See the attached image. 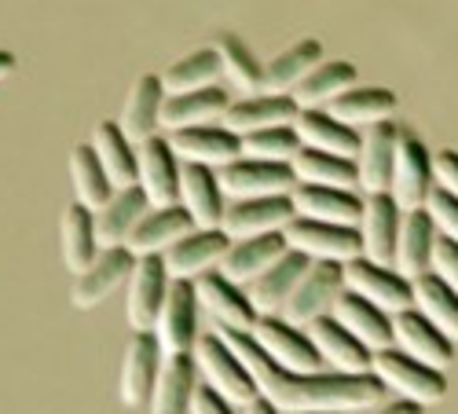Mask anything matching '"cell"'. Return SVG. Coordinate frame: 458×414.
Returning a JSON list of instances; mask_svg holds the SVG:
<instances>
[{"instance_id":"obj_13","label":"cell","mask_w":458,"mask_h":414,"mask_svg":"<svg viewBox=\"0 0 458 414\" xmlns=\"http://www.w3.org/2000/svg\"><path fill=\"white\" fill-rule=\"evenodd\" d=\"M173 290V279L162 260H136V272L125 290V323L129 334H150L165 308V297Z\"/></svg>"},{"instance_id":"obj_23","label":"cell","mask_w":458,"mask_h":414,"mask_svg":"<svg viewBox=\"0 0 458 414\" xmlns=\"http://www.w3.org/2000/svg\"><path fill=\"white\" fill-rule=\"evenodd\" d=\"M403 213L389 195H370L363 199V220H360V242H363V260L377 268H393L396 260V239H400Z\"/></svg>"},{"instance_id":"obj_45","label":"cell","mask_w":458,"mask_h":414,"mask_svg":"<svg viewBox=\"0 0 458 414\" xmlns=\"http://www.w3.org/2000/svg\"><path fill=\"white\" fill-rule=\"evenodd\" d=\"M213 52H216V59H220V78L232 85L235 92H246V96H257V92H260L264 66H260L257 55L246 48L242 37L220 33L216 45H213Z\"/></svg>"},{"instance_id":"obj_21","label":"cell","mask_w":458,"mask_h":414,"mask_svg":"<svg viewBox=\"0 0 458 414\" xmlns=\"http://www.w3.org/2000/svg\"><path fill=\"white\" fill-rule=\"evenodd\" d=\"M393 349H400L403 356L418 359L422 367H429L437 374H447L451 363H454V345L414 308L393 316Z\"/></svg>"},{"instance_id":"obj_43","label":"cell","mask_w":458,"mask_h":414,"mask_svg":"<svg viewBox=\"0 0 458 414\" xmlns=\"http://www.w3.org/2000/svg\"><path fill=\"white\" fill-rule=\"evenodd\" d=\"M411 286H414V312L429 319L451 345H458V293L447 290L433 272L414 279Z\"/></svg>"},{"instance_id":"obj_35","label":"cell","mask_w":458,"mask_h":414,"mask_svg":"<svg viewBox=\"0 0 458 414\" xmlns=\"http://www.w3.org/2000/svg\"><path fill=\"white\" fill-rule=\"evenodd\" d=\"M227 106V92L206 89V92H191V96H165L162 106V136L187 132V129H202V125H220Z\"/></svg>"},{"instance_id":"obj_10","label":"cell","mask_w":458,"mask_h":414,"mask_svg":"<svg viewBox=\"0 0 458 414\" xmlns=\"http://www.w3.org/2000/svg\"><path fill=\"white\" fill-rule=\"evenodd\" d=\"M253 345L268 356L276 367L290 370V374H327L323 370V359L316 356L312 342H309V334L290 326L286 319H260L253 326Z\"/></svg>"},{"instance_id":"obj_30","label":"cell","mask_w":458,"mask_h":414,"mask_svg":"<svg viewBox=\"0 0 458 414\" xmlns=\"http://www.w3.org/2000/svg\"><path fill=\"white\" fill-rule=\"evenodd\" d=\"M396 110H400V99L396 92L389 89H381V85H356L352 92H345L337 103H330L327 114L341 125H349L356 132H367L374 125H386L396 118Z\"/></svg>"},{"instance_id":"obj_27","label":"cell","mask_w":458,"mask_h":414,"mask_svg":"<svg viewBox=\"0 0 458 414\" xmlns=\"http://www.w3.org/2000/svg\"><path fill=\"white\" fill-rule=\"evenodd\" d=\"M191 232H195V224H191V216L180 209V206H169V209H150L143 216V224L132 232L129 239V253L136 260H162L173 246H180Z\"/></svg>"},{"instance_id":"obj_26","label":"cell","mask_w":458,"mask_h":414,"mask_svg":"<svg viewBox=\"0 0 458 414\" xmlns=\"http://www.w3.org/2000/svg\"><path fill=\"white\" fill-rule=\"evenodd\" d=\"M293 213L301 220L334 224V228H360L363 220V195L356 191H334V187H293Z\"/></svg>"},{"instance_id":"obj_11","label":"cell","mask_w":458,"mask_h":414,"mask_svg":"<svg viewBox=\"0 0 458 414\" xmlns=\"http://www.w3.org/2000/svg\"><path fill=\"white\" fill-rule=\"evenodd\" d=\"M136 272V257L129 249H99L96 265L81 275H73L70 283V305L78 312H92L99 308L106 297H114L122 286H129Z\"/></svg>"},{"instance_id":"obj_40","label":"cell","mask_w":458,"mask_h":414,"mask_svg":"<svg viewBox=\"0 0 458 414\" xmlns=\"http://www.w3.org/2000/svg\"><path fill=\"white\" fill-rule=\"evenodd\" d=\"M89 147L96 150V158L114 183V191H129L136 187V147L122 136L118 122H99L89 136Z\"/></svg>"},{"instance_id":"obj_49","label":"cell","mask_w":458,"mask_h":414,"mask_svg":"<svg viewBox=\"0 0 458 414\" xmlns=\"http://www.w3.org/2000/svg\"><path fill=\"white\" fill-rule=\"evenodd\" d=\"M433 183L437 191L458 199V150H437L433 155Z\"/></svg>"},{"instance_id":"obj_29","label":"cell","mask_w":458,"mask_h":414,"mask_svg":"<svg viewBox=\"0 0 458 414\" xmlns=\"http://www.w3.org/2000/svg\"><path fill=\"white\" fill-rule=\"evenodd\" d=\"M150 213V202L140 187H129V191H114V199L96 209V242L99 249H125L132 232L143 224V216Z\"/></svg>"},{"instance_id":"obj_33","label":"cell","mask_w":458,"mask_h":414,"mask_svg":"<svg viewBox=\"0 0 458 414\" xmlns=\"http://www.w3.org/2000/svg\"><path fill=\"white\" fill-rule=\"evenodd\" d=\"M323 63H327V52L319 41H297L293 48L279 52L272 63H264L260 92L264 96H293L304 81H309V73Z\"/></svg>"},{"instance_id":"obj_46","label":"cell","mask_w":458,"mask_h":414,"mask_svg":"<svg viewBox=\"0 0 458 414\" xmlns=\"http://www.w3.org/2000/svg\"><path fill=\"white\" fill-rule=\"evenodd\" d=\"M301 155V139L293 132V125L283 129H264L242 139V158L253 162H272V165H293V158Z\"/></svg>"},{"instance_id":"obj_28","label":"cell","mask_w":458,"mask_h":414,"mask_svg":"<svg viewBox=\"0 0 458 414\" xmlns=\"http://www.w3.org/2000/svg\"><path fill=\"white\" fill-rule=\"evenodd\" d=\"M286 253H290L286 235H264V239L232 242V249H227L224 265H220V275L232 279V283L242 286V290H250L260 275H268Z\"/></svg>"},{"instance_id":"obj_32","label":"cell","mask_w":458,"mask_h":414,"mask_svg":"<svg viewBox=\"0 0 458 414\" xmlns=\"http://www.w3.org/2000/svg\"><path fill=\"white\" fill-rule=\"evenodd\" d=\"M309 268H312L309 260L290 249L268 275H260V279L246 290V297H250V305L257 308V316H260V319H276V316H283V308L290 305L293 290L301 286V279H304V272H309Z\"/></svg>"},{"instance_id":"obj_22","label":"cell","mask_w":458,"mask_h":414,"mask_svg":"<svg viewBox=\"0 0 458 414\" xmlns=\"http://www.w3.org/2000/svg\"><path fill=\"white\" fill-rule=\"evenodd\" d=\"M396 143H400V125L386 122L363 132L360 155H356V176H360V195H389L393 183V165H396Z\"/></svg>"},{"instance_id":"obj_9","label":"cell","mask_w":458,"mask_h":414,"mask_svg":"<svg viewBox=\"0 0 458 414\" xmlns=\"http://www.w3.org/2000/svg\"><path fill=\"white\" fill-rule=\"evenodd\" d=\"M195 297H199L202 316L213 323L216 334H253V326L260 323V316L250 305L246 290L235 286L232 279H224L220 272L199 279L195 283Z\"/></svg>"},{"instance_id":"obj_44","label":"cell","mask_w":458,"mask_h":414,"mask_svg":"<svg viewBox=\"0 0 458 414\" xmlns=\"http://www.w3.org/2000/svg\"><path fill=\"white\" fill-rule=\"evenodd\" d=\"M162 89L165 96H191V92H206V89H216V78H220V59L213 48H199L183 59H176L173 66H165L162 73Z\"/></svg>"},{"instance_id":"obj_7","label":"cell","mask_w":458,"mask_h":414,"mask_svg":"<svg viewBox=\"0 0 458 414\" xmlns=\"http://www.w3.org/2000/svg\"><path fill=\"white\" fill-rule=\"evenodd\" d=\"M199 297H195V283H173L169 297H165V308L155 323V342H158V352L165 359H176V356H191L199 345Z\"/></svg>"},{"instance_id":"obj_51","label":"cell","mask_w":458,"mask_h":414,"mask_svg":"<svg viewBox=\"0 0 458 414\" xmlns=\"http://www.w3.org/2000/svg\"><path fill=\"white\" fill-rule=\"evenodd\" d=\"M377 414H422V407H414V403H403V400H393V403H386Z\"/></svg>"},{"instance_id":"obj_24","label":"cell","mask_w":458,"mask_h":414,"mask_svg":"<svg viewBox=\"0 0 458 414\" xmlns=\"http://www.w3.org/2000/svg\"><path fill=\"white\" fill-rule=\"evenodd\" d=\"M176 206L191 216L199 232H220L224 213H227V199L220 191V180L213 169L202 165H183L180 169V199Z\"/></svg>"},{"instance_id":"obj_3","label":"cell","mask_w":458,"mask_h":414,"mask_svg":"<svg viewBox=\"0 0 458 414\" xmlns=\"http://www.w3.org/2000/svg\"><path fill=\"white\" fill-rule=\"evenodd\" d=\"M191 359H195V370H199V385L213 389L220 400H227L232 407H250L257 396V385L253 378L246 374V367L239 363V356L227 349V342L213 330V334H202L195 352H191Z\"/></svg>"},{"instance_id":"obj_42","label":"cell","mask_w":458,"mask_h":414,"mask_svg":"<svg viewBox=\"0 0 458 414\" xmlns=\"http://www.w3.org/2000/svg\"><path fill=\"white\" fill-rule=\"evenodd\" d=\"M70 183H73V202L92 209V213L114 199V183L106 180L96 150L89 143H78L70 150Z\"/></svg>"},{"instance_id":"obj_2","label":"cell","mask_w":458,"mask_h":414,"mask_svg":"<svg viewBox=\"0 0 458 414\" xmlns=\"http://www.w3.org/2000/svg\"><path fill=\"white\" fill-rule=\"evenodd\" d=\"M370 378L386 389L393 400L414 403V407H437L447 396V378L429 367H422L418 359L403 356L400 349H386V352H374L370 359Z\"/></svg>"},{"instance_id":"obj_47","label":"cell","mask_w":458,"mask_h":414,"mask_svg":"<svg viewBox=\"0 0 458 414\" xmlns=\"http://www.w3.org/2000/svg\"><path fill=\"white\" fill-rule=\"evenodd\" d=\"M426 213H429L433 232L440 239L458 242V199H451L447 191H433L429 202H426Z\"/></svg>"},{"instance_id":"obj_14","label":"cell","mask_w":458,"mask_h":414,"mask_svg":"<svg viewBox=\"0 0 458 414\" xmlns=\"http://www.w3.org/2000/svg\"><path fill=\"white\" fill-rule=\"evenodd\" d=\"M180 158L165 136H155L150 143L136 147V187L147 195L150 209H169L180 199Z\"/></svg>"},{"instance_id":"obj_6","label":"cell","mask_w":458,"mask_h":414,"mask_svg":"<svg viewBox=\"0 0 458 414\" xmlns=\"http://www.w3.org/2000/svg\"><path fill=\"white\" fill-rule=\"evenodd\" d=\"M341 283H345V293L363 297L367 305L381 308L386 316H400L414 308V286L393 272V268H377L370 260H352V265L341 268Z\"/></svg>"},{"instance_id":"obj_41","label":"cell","mask_w":458,"mask_h":414,"mask_svg":"<svg viewBox=\"0 0 458 414\" xmlns=\"http://www.w3.org/2000/svg\"><path fill=\"white\" fill-rule=\"evenodd\" d=\"M293 180L304 187H334V191H356L360 195V176H356V162L349 158H334L323 150H309L301 147V155L293 158Z\"/></svg>"},{"instance_id":"obj_34","label":"cell","mask_w":458,"mask_h":414,"mask_svg":"<svg viewBox=\"0 0 458 414\" xmlns=\"http://www.w3.org/2000/svg\"><path fill=\"white\" fill-rule=\"evenodd\" d=\"M59 257L70 275H81L96 265L99 242H96V216L92 209L70 202L59 216Z\"/></svg>"},{"instance_id":"obj_15","label":"cell","mask_w":458,"mask_h":414,"mask_svg":"<svg viewBox=\"0 0 458 414\" xmlns=\"http://www.w3.org/2000/svg\"><path fill=\"white\" fill-rule=\"evenodd\" d=\"M345 293V283H341V268L334 265H312L309 272H304L301 286L293 290L290 297V305L283 308L279 319H286L290 326L297 330H309L312 323L327 319L337 305V297Z\"/></svg>"},{"instance_id":"obj_16","label":"cell","mask_w":458,"mask_h":414,"mask_svg":"<svg viewBox=\"0 0 458 414\" xmlns=\"http://www.w3.org/2000/svg\"><path fill=\"white\" fill-rule=\"evenodd\" d=\"M297 220L290 199H257V202H227L220 232L232 242L264 239V235H286V228Z\"/></svg>"},{"instance_id":"obj_53","label":"cell","mask_w":458,"mask_h":414,"mask_svg":"<svg viewBox=\"0 0 458 414\" xmlns=\"http://www.w3.org/2000/svg\"><path fill=\"white\" fill-rule=\"evenodd\" d=\"M242 414H279V410H276L268 400H253L250 407H242Z\"/></svg>"},{"instance_id":"obj_12","label":"cell","mask_w":458,"mask_h":414,"mask_svg":"<svg viewBox=\"0 0 458 414\" xmlns=\"http://www.w3.org/2000/svg\"><path fill=\"white\" fill-rule=\"evenodd\" d=\"M165 356L158 352L155 334H132L125 356H122V374H118V400L129 410H147V400L155 393V382L162 374Z\"/></svg>"},{"instance_id":"obj_52","label":"cell","mask_w":458,"mask_h":414,"mask_svg":"<svg viewBox=\"0 0 458 414\" xmlns=\"http://www.w3.org/2000/svg\"><path fill=\"white\" fill-rule=\"evenodd\" d=\"M15 70H19V59L12 52H0V81H8Z\"/></svg>"},{"instance_id":"obj_48","label":"cell","mask_w":458,"mask_h":414,"mask_svg":"<svg viewBox=\"0 0 458 414\" xmlns=\"http://www.w3.org/2000/svg\"><path fill=\"white\" fill-rule=\"evenodd\" d=\"M429 272H433L447 290H454V293H458V242H451V239H440V235H437Z\"/></svg>"},{"instance_id":"obj_38","label":"cell","mask_w":458,"mask_h":414,"mask_svg":"<svg viewBox=\"0 0 458 414\" xmlns=\"http://www.w3.org/2000/svg\"><path fill=\"white\" fill-rule=\"evenodd\" d=\"M199 393V370L191 356H176L162 363L155 393L147 400V414H191V400Z\"/></svg>"},{"instance_id":"obj_50","label":"cell","mask_w":458,"mask_h":414,"mask_svg":"<svg viewBox=\"0 0 458 414\" xmlns=\"http://www.w3.org/2000/svg\"><path fill=\"white\" fill-rule=\"evenodd\" d=\"M191 414H235V407L227 403V400H220V396H216L213 389L199 385L195 400H191Z\"/></svg>"},{"instance_id":"obj_17","label":"cell","mask_w":458,"mask_h":414,"mask_svg":"<svg viewBox=\"0 0 458 414\" xmlns=\"http://www.w3.org/2000/svg\"><path fill=\"white\" fill-rule=\"evenodd\" d=\"M304 334H309V342H312L316 356L323 359L327 374H341V378H370V359L374 356L341 323H334L327 316V319L312 323Z\"/></svg>"},{"instance_id":"obj_37","label":"cell","mask_w":458,"mask_h":414,"mask_svg":"<svg viewBox=\"0 0 458 414\" xmlns=\"http://www.w3.org/2000/svg\"><path fill=\"white\" fill-rule=\"evenodd\" d=\"M433 246H437V232H433V220L429 213H403L400 224V239H396V260H393V272H400L407 283L429 275L433 265Z\"/></svg>"},{"instance_id":"obj_19","label":"cell","mask_w":458,"mask_h":414,"mask_svg":"<svg viewBox=\"0 0 458 414\" xmlns=\"http://www.w3.org/2000/svg\"><path fill=\"white\" fill-rule=\"evenodd\" d=\"M227 249H232V239L224 232H199L195 228L180 246H173L162 257V265H165L173 283H199V279L220 272Z\"/></svg>"},{"instance_id":"obj_5","label":"cell","mask_w":458,"mask_h":414,"mask_svg":"<svg viewBox=\"0 0 458 414\" xmlns=\"http://www.w3.org/2000/svg\"><path fill=\"white\" fill-rule=\"evenodd\" d=\"M286 246L301 253L309 265H334V268H345L363 257V242L356 228H334V224H316L301 216L286 228Z\"/></svg>"},{"instance_id":"obj_18","label":"cell","mask_w":458,"mask_h":414,"mask_svg":"<svg viewBox=\"0 0 458 414\" xmlns=\"http://www.w3.org/2000/svg\"><path fill=\"white\" fill-rule=\"evenodd\" d=\"M165 139L173 147V155L180 158V165H202V169L220 173L242 158V139L235 132H227L224 125L187 129V132H173Z\"/></svg>"},{"instance_id":"obj_4","label":"cell","mask_w":458,"mask_h":414,"mask_svg":"<svg viewBox=\"0 0 458 414\" xmlns=\"http://www.w3.org/2000/svg\"><path fill=\"white\" fill-rule=\"evenodd\" d=\"M433 191H437V183H433V150L422 143V136H414L411 129H400L389 199L396 202L400 213H422Z\"/></svg>"},{"instance_id":"obj_25","label":"cell","mask_w":458,"mask_h":414,"mask_svg":"<svg viewBox=\"0 0 458 414\" xmlns=\"http://www.w3.org/2000/svg\"><path fill=\"white\" fill-rule=\"evenodd\" d=\"M301 114V106L290 99V96H242L235 99L232 106H227V114H224V129L227 132H235L239 139L253 136V132H264V129H283V125H293Z\"/></svg>"},{"instance_id":"obj_8","label":"cell","mask_w":458,"mask_h":414,"mask_svg":"<svg viewBox=\"0 0 458 414\" xmlns=\"http://www.w3.org/2000/svg\"><path fill=\"white\" fill-rule=\"evenodd\" d=\"M220 191L227 202H257V199H290L293 195V169L290 165H272V162H253L239 158L227 169L216 173Z\"/></svg>"},{"instance_id":"obj_20","label":"cell","mask_w":458,"mask_h":414,"mask_svg":"<svg viewBox=\"0 0 458 414\" xmlns=\"http://www.w3.org/2000/svg\"><path fill=\"white\" fill-rule=\"evenodd\" d=\"M162 106H165V89L158 73H143L136 78V85L129 89L122 114H118V129L132 147H143L155 136H162Z\"/></svg>"},{"instance_id":"obj_39","label":"cell","mask_w":458,"mask_h":414,"mask_svg":"<svg viewBox=\"0 0 458 414\" xmlns=\"http://www.w3.org/2000/svg\"><path fill=\"white\" fill-rule=\"evenodd\" d=\"M360 85V73L352 63L345 59H327L323 66H316L290 99L301 106V110H330V103H337L345 92H352Z\"/></svg>"},{"instance_id":"obj_1","label":"cell","mask_w":458,"mask_h":414,"mask_svg":"<svg viewBox=\"0 0 458 414\" xmlns=\"http://www.w3.org/2000/svg\"><path fill=\"white\" fill-rule=\"evenodd\" d=\"M227 349L239 356L257 385L279 414H356L381 403L386 389L374 378H341V374H290L264 356L250 334H220Z\"/></svg>"},{"instance_id":"obj_36","label":"cell","mask_w":458,"mask_h":414,"mask_svg":"<svg viewBox=\"0 0 458 414\" xmlns=\"http://www.w3.org/2000/svg\"><path fill=\"white\" fill-rule=\"evenodd\" d=\"M293 132H297L301 147L323 150V155H334V158H349V162H356L360 139H363V132L334 122L327 110H301L297 122H293Z\"/></svg>"},{"instance_id":"obj_31","label":"cell","mask_w":458,"mask_h":414,"mask_svg":"<svg viewBox=\"0 0 458 414\" xmlns=\"http://www.w3.org/2000/svg\"><path fill=\"white\" fill-rule=\"evenodd\" d=\"M330 319L345 326L370 356L393 349V316H386L381 308L367 305L363 297L341 293V297H337V305H334V312H330Z\"/></svg>"}]
</instances>
